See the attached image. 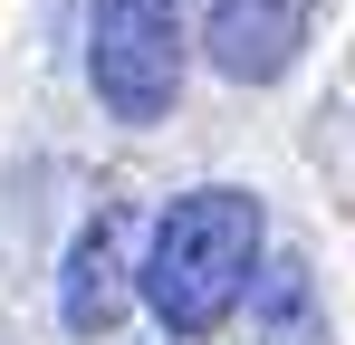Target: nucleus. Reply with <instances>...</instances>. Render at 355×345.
<instances>
[{
  "instance_id": "nucleus-2",
  "label": "nucleus",
  "mask_w": 355,
  "mask_h": 345,
  "mask_svg": "<svg viewBox=\"0 0 355 345\" xmlns=\"http://www.w3.org/2000/svg\"><path fill=\"white\" fill-rule=\"evenodd\" d=\"M192 0H87V87L116 125H164L182 96Z\"/></svg>"
},
{
  "instance_id": "nucleus-1",
  "label": "nucleus",
  "mask_w": 355,
  "mask_h": 345,
  "mask_svg": "<svg viewBox=\"0 0 355 345\" xmlns=\"http://www.w3.org/2000/svg\"><path fill=\"white\" fill-rule=\"evenodd\" d=\"M259 249H269V221H259V192H240V182H192L173 192L164 211H154V240H144V307H154V326L182 345L221 336L231 326V307L259 288Z\"/></svg>"
},
{
  "instance_id": "nucleus-4",
  "label": "nucleus",
  "mask_w": 355,
  "mask_h": 345,
  "mask_svg": "<svg viewBox=\"0 0 355 345\" xmlns=\"http://www.w3.org/2000/svg\"><path fill=\"white\" fill-rule=\"evenodd\" d=\"M125 317V221L96 211V221L67 240V269H58V326L67 336H106Z\"/></svg>"
},
{
  "instance_id": "nucleus-3",
  "label": "nucleus",
  "mask_w": 355,
  "mask_h": 345,
  "mask_svg": "<svg viewBox=\"0 0 355 345\" xmlns=\"http://www.w3.org/2000/svg\"><path fill=\"white\" fill-rule=\"evenodd\" d=\"M202 48L231 87H269L288 77L297 48H307V0H211L202 19Z\"/></svg>"
}]
</instances>
